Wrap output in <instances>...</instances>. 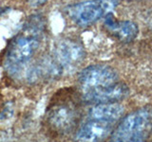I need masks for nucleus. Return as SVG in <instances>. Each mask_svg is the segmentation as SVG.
I'll return each instance as SVG.
<instances>
[{"instance_id":"obj_4","label":"nucleus","mask_w":152,"mask_h":142,"mask_svg":"<svg viewBox=\"0 0 152 142\" xmlns=\"http://www.w3.org/2000/svg\"><path fill=\"white\" fill-rule=\"evenodd\" d=\"M83 92L111 86L118 83L116 71L104 64H92L84 68L78 76Z\"/></svg>"},{"instance_id":"obj_2","label":"nucleus","mask_w":152,"mask_h":142,"mask_svg":"<svg viewBox=\"0 0 152 142\" xmlns=\"http://www.w3.org/2000/svg\"><path fill=\"white\" fill-rule=\"evenodd\" d=\"M152 133V107L145 106L130 113L121 121L110 142H146Z\"/></svg>"},{"instance_id":"obj_1","label":"nucleus","mask_w":152,"mask_h":142,"mask_svg":"<svg viewBox=\"0 0 152 142\" xmlns=\"http://www.w3.org/2000/svg\"><path fill=\"white\" fill-rule=\"evenodd\" d=\"M44 28V19L40 14H34L28 17L22 31L11 41L4 61L5 68L11 75L20 74L31 61L39 46Z\"/></svg>"},{"instance_id":"obj_10","label":"nucleus","mask_w":152,"mask_h":142,"mask_svg":"<svg viewBox=\"0 0 152 142\" xmlns=\"http://www.w3.org/2000/svg\"><path fill=\"white\" fill-rule=\"evenodd\" d=\"M124 111H125L124 106L116 102L99 103L89 111L88 116L90 120H100L113 124L123 116Z\"/></svg>"},{"instance_id":"obj_3","label":"nucleus","mask_w":152,"mask_h":142,"mask_svg":"<svg viewBox=\"0 0 152 142\" xmlns=\"http://www.w3.org/2000/svg\"><path fill=\"white\" fill-rule=\"evenodd\" d=\"M119 0H87L66 9L69 17L80 27H87L106 17L115 9Z\"/></svg>"},{"instance_id":"obj_12","label":"nucleus","mask_w":152,"mask_h":142,"mask_svg":"<svg viewBox=\"0 0 152 142\" xmlns=\"http://www.w3.org/2000/svg\"><path fill=\"white\" fill-rule=\"evenodd\" d=\"M7 9H8V8H1V9H0V15H2V14L7 11Z\"/></svg>"},{"instance_id":"obj_9","label":"nucleus","mask_w":152,"mask_h":142,"mask_svg":"<svg viewBox=\"0 0 152 142\" xmlns=\"http://www.w3.org/2000/svg\"><path fill=\"white\" fill-rule=\"evenodd\" d=\"M104 26L108 30L113 32L121 41H132L137 36L139 30L134 22L131 21H118L109 13L104 19Z\"/></svg>"},{"instance_id":"obj_8","label":"nucleus","mask_w":152,"mask_h":142,"mask_svg":"<svg viewBox=\"0 0 152 142\" xmlns=\"http://www.w3.org/2000/svg\"><path fill=\"white\" fill-rule=\"evenodd\" d=\"M128 93V89L126 85L117 83L111 86L93 90V91L83 92L85 101L93 103H107L115 102L124 99Z\"/></svg>"},{"instance_id":"obj_7","label":"nucleus","mask_w":152,"mask_h":142,"mask_svg":"<svg viewBox=\"0 0 152 142\" xmlns=\"http://www.w3.org/2000/svg\"><path fill=\"white\" fill-rule=\"evenodd\" d=\"M112 123L90 120L79 128L76 133V142H100L111 131Z\"/></svg>"},{"instance_id":"obj_6","label":"nucleus","mask_w":152,"mask_h":142,"mask_svg":"<svg viewBox=\"0 0 152 142\" xmlns=\"http://www.w3.org/2000/svg\"><path fill=\"white\" fill-rule=\"evenodd\" d=\"M77 112L72 103H57L49 110L50 124L59 132H66L74 125Z\"/></svg>"},{"instance_id":"obj_11","label":"nucleus","mask_w":152,"mask_h":142,"mask_svg":"<svg viewBox=\"0 0 152 142\" xmlns=\"http://www.w3.org/2000/svg\"><path fill=\"white\" fill-rule=\"evenodd\" d=\"M47 1L48 0H26V2L28 3V6L33 7V8L41 7L43 5H45Z\"/></svg>"},{"instance_id":"obj_5","label":"nucleus","mask_w":152,"mask_h":142,"mask_svg":"<svg viewBox=\"0 0 152 142\" xmlns=\"http://www.w3.org/2000/svg\"><path fill=\"white\" fill-rule=\"evenodd\" d=\"M57 62L63 68H71L79 64L86 56L84 47L78 42L64 39L58 42L55 47Z\"/></svg>"}]
</instances>
